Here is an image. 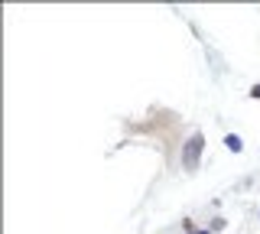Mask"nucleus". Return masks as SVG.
I'll return each mask as SVG.
<instances>
[{
	"label": "nucleus",
	"mask_w": 260,
	"mask_h": 234,
	"mask_svg": "<svg viewBox=\"0 0 260 234\" xmlns=\"http://www.w3.org/2000/svg\"><path fill=\"white\" fill-rule=\"evenodd\" d=\"M224 218H211V224H208V231H224Z\"/></svg>",
	"instance_id": "obj_3"
},
{
	"label": "nucleus",
	"mask_w": 260,
	"mask_h": 234,
	"mask_svg": "<svg viewBox=\"0 0 260 234\" xmlns=\"http://www.w3.org/2000/svg\"><path fill=\"white\" fill-rule=\"evenodd\" d=\"M202 153H205V137L195 130L189 140L182 143V169H185V173H195V169H199Z\"/></svg>",
	"instance_id": "obj_1"
},
{
	"label": "nucleus",
	"mask_w": 260,
	"mask_h": 234,
	"mask_svg": "<svg viewBox=\"0 0 260 234\" xmlns=\"http://www.w3.org/2000/svg\"><path fill=\"white\" fill-rule=\"evenodd\" d=\"M185 234H211V231H208V228L199 231V228H192V224H185Z\"/></svg>",
	"instance_id": "obj_4"
},
{
	"label": "nucleus",
	"mask_w": 260,
	"mask_h": 234,
	"mask_svg": "<svg viewBox=\"0 0 260 234\" xmlns=\"http://www.w3.org/2000/svg\"><path fill=\"white\" fill-rule=\"evenodd\" d=\"M247 94H250V98H254V101H260V82H257L254 88H250V91H247Z\"/></svg>",
	"instance_id": "obj_5"
},
{
	"label": "nucleus",
	"mask_w": 260,
	"mask_h": 234,
	"mask_svg": "<svg viewBox=\"0 0 260 234\" xmlns=\"http://www.w3.org/2000/svg\"><path fill=\"white\" fill-rule=\"evenodd\" d=\"M224 147L231 150V153H244V140H241V133H224Z\"/></svg>",
	"instance_id": "obj_2"
}]
</instances>
